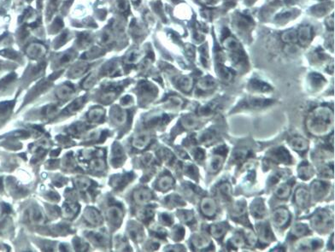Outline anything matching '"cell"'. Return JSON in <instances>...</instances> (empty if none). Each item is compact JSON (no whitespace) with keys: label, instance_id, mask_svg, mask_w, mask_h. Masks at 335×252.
<instances>
[{"label":"cell","instance_id":"cell-46","mask_svg":"<svg viewBox=\"0 0 335 252\" xmlns=\"http://www.w3.org/2000/svg\"><path fill=\"white\" fill-rule=\"evenodd\" d=\"M195 152V155H194V157H196L197 159H203V157H204V153H203V151L202 150H200V149H197V150H194Z\"/></svg>","mask_w":335,"mask_h":252},{"label":"cell","instance_id":"cell-35","mask_svg":"<svg viewBox=\"0 0 335 252\" xmlns=\"http://www.w3.org/2000/svg\"><path fill=\"white\" fill-rule=\"evenodd\" d=\"M245 239L240 234L234 236L233 239H231V245L234 246V248H239L244 245Z\"/></svg>","mask_w":335,"mask_h":252},{"label":"cell","instance_id":"cell-37","mask_svg":"<svg viewBox=\"0 0 335 252\" xmlns=\"http://www.w3.org/2000/svg\"><path fill=\"white\" fill-rule=\"evenodd\" d=\"M252 86L254 88L257 90V91H260V92H268V89H270L269 85L265 84L264 82H253L252 83Z\"/></svg>","mask_w":335,"mask_h":252},{"label":"cell","instance_id":"cell-33","mask_svg":"<svg viewBox=\"0 0 335 252\" xmlns=\"http://www.w3.org/2000/svg\"><path fill=\"white\" fill-rule=\"evenodd\" d=\"M30 218L32 219L33 222L40 223V222H42L44 221V215L42 214V212L40 211L39 210L34 209L30 212Z\"/></svg>","mask_w":335,"mask_h":252},{"label":"cell","instance_id":"cell-39","mask_svg":"<svg viewBox=\"0 0 335 252\" xmlns=\"http://www.w3.org/2000/svg\"><path fill=\"white\" fill-rule=\"evenodd\" d=\"M113 116L116 120L117 123H124L126 121V113L124 111H122L121 109L115 110L113 114Z\"/></svg>","mask_w":335,"mask_h":252},{"label":"cell","instance_id":"cell-45","mask_svg":"<svg viewBox=\"0 0 335 252\" xmlns=\"http://www.w3.org/2000/svg\"><path fill=\"white\" fill-rule=\"evenodd\" d=\"M141 214H142V219H146V220L151 218L153 215V211L150 210H143V211L141 212Z\"/></svg>","mask_w":335,"mask_h":252},{"label":"cell","instance_id":"cell-24","mask_svg":"<svg viewBox=\"0 0 335 252\" xmlns=\"http://www.w3.org/2000/svg\"><path fill=\"white\" fill-rule=\"evenodd\" d=\"M173 185H174V180L169 175H165V176L161 178L159 181H158V188L162 191L169 190V189L172 188Z\"/></svg>","mask_w":335,"mask_h":252},{"label":"cell","instance_id":"cell-21","mask_svg":"<svg viewBox=\"0 0 335 252\" xmlns=\"http://www.w3.org/2000/svg\"><path fill=\"white\" fill-rule=\"evenodd\" d=\"M298 174H299V176L303 180H309L310 178H312L313 176L314 170H313V168H312L311 165L303 164L298 168Z\"/></svg>","mask_w":335,"mask_h":252},{"label":"cell","instance_id":"cell-20","mask_svg":"<svg viewBox=\"0 0 335 252\" xmlns=\"http://www.w3.org/2000/svg\"><path fill=\"white\" fill-rule=\"evenodd\" d=\"M328 187L327 185L322 183L321 181H315L312 185V191L315 197L321 198L323 195L325 194Z\"/></svg>","mask_w":335,"mask_h":252},{"label":"cell","instance_id":"cell-22","mask_svg":"<svg viewBox=\"0 0 335 252\" xmlns=\"http://www.w3.org/2000/svg\"><path fill=\"white\" fill-rule=\"evenodd\" d=\"M216 85H217L216 82L214 81L213 79L210 78V77H205V78L201 79L200 82H198V86L201 90H203V91L213 89L216 86Z\"/></svg>","mask_w":335,"mask_h":252},{"label":"cell","instance_id":"cell-11","mask_svg":"<svg viewBox=\"0 0 335 252\" xmlns=\"http://www.w3.org/2000/svg\"><path fill=\"white\" fill-rule=\"evenodd\" d=\"M181 124L184 126V128L187 130L196 129L200 125V120L197 118L196 116L188 115L184 116L181 120Z\"/></svg>","mask_w":335,"mask_h":252},{"label":"cell","instance_id":"cell-30","mask_svg":"<svg viewBox=\"0 0 335 252\" xmlns=\"http://www.w3.org/2000/svg\"><path fill=\"white\" fill-rule=\"evenodd\" d=\"M248 153L249 152L246 150H237L234 152V156H233V161L234 163H238V164L242 163L247 157Z\"/></svg>","mask_w":335,"mask_h":252},{"label":"cell","instance_id":"cell-12","mask_svg":"<svg viewBox=\"0 0 335 252\" xmlns=\"http://www.w3.org/2000/svg\"><path fill=\"white\" fill-rule=\"evenodd\" d=\"M271 157L273 160L276 161L278 163H286L288 164L291 160V157L287 150L283 148H279L277 150H274V152L271 154Z\"/></svg>","mask_w":335,"mask_h":252},{"label":"cell","instance_id":"cell-15","mask_svg":"<svg viewBox=\"0 0 335 252\" xmlns=\"http://www.w3.org/2000/svg\"><path fill=\"white\" fill-rule=\"evenodd\" d=\"M291 186L283 183V184L279 185L277 188H275L274 193L276 195V197L280 199H287V198H289V196L291 194Z\"/></svg>","mask_w":335,"mask_h":252},{"label":"cell","instance_id":"cell-1","mask_svg":"<svg viewBox=\"0 0 335 252\" xmlns=\"http://www.w3.org/2000/svg\"><path fill=\"white\" fill-rule=\"evenodd\" d=\"M306 127L314 136L329 134L334 128V111L327 106L315 108L306 119Z\"/></svg>","mask_w":335,"mask_h":252},{"label":"cell","instance_id":"cell-25","mask_svg":"<svg viewBox=\"0 0 335 252\" xmlns=\"http://www.w3.org/2000/svg\"><path fill=\"white\" fill-rule=\"evenodd\" d=\"M268 101L266 99H257V98H253V99H249L246 101L247 105L250 106L251 108H261L264 106L267 105Z\"/></svg>","mask_w":335,"mask_h":252},{"label":"cell","instance_id":"cell-29","mask_svg":"<svg viewBox=\"0 0 335 252\" xmlns=\"http://www.w3.org/2000/svg\"><path fill=\"white\" fill-rule=\"evenodd\" d=\"M73 89L68 86V85H63L61 88L58 89V98L60 99H66V98H68L69 96H71L72 93H73Z\"/></svg>","mask_w":335,"mask_h":252},{"label":"cell","instance_id":"cell-43","mask_svg":"<svg viewBox=\"0 0 335 252\" xmlns=\"http://www.w3.org/2000/svg\"><path fill=\"white\" fill-rule=\"evenodd\" d=\"M287 52L288 54H295L297 51H298V48L294 45V44H288L287 46Z\"/></svg>","mask_w":335,"mask_h":252},{"label":"cell","instance_id":"cell-34","mask_svg":"<svg viewBox=\"0 0 335 252\" xmlns=\"http://www.w3.org/2000/svg\"><path fill=\"white\" fill-rule=\"evenodd\" d=\"M245 236H246V239L247 240V243L249 245L254 246L257 243V235L251 230H246V233H245Z\"/></svg>","mask_w":335,"mask_h":252},{"label":"cell","instance_id":"cell-13","mask_svg":"<svg viewBox=\"0 0 335 252\" xmlns=\"http://www.w3.org/2000/svg\"><path fill=\"white\" fill-rule=\"evenodd\" d=\"M223 164V157L220 154H217L213 157H211L209 164H208V169L210 173H217L220 170Z\"/></svg>","mask_w":335,"mask_h":252},{"label":"cell","instance_id":"cell-5","mask_svg":"<svg viewBox=\"0 0 335 252\" xmlns=\"http://www.w3.org/2000/svg\"><path fill=\"white\" fill-rule=\"evenodd\" d=\"M310 192L305 188H299L295 191L294 200L296 205L300 208H305L308 206L310 202Z\"/></svg>","mask_w":335,"mask_h":252},{"label":"cell","instance_id":"cell-28","mask_svg":"<svg viewBox=\"0 0 335 252\" xmlns=\"http://www.w3.org/2000/svg\"><path fill=\"white\" fill-rule=\"evenodd\" d=\"M246 210V208L245 202H237L234 205V209H233V215L239 217V216L244 215Z\"/></svg>","mask_w":335,"mask_h":252},{"label":"cell","instance_id":"cell-9","mask_svg":"<svg viewBox=\"0 0 335 252\" xmlns=\"http://www.w3.org/2000/svg\"><path fill=\"white\" fill-rule=\"evenodd\" d=\"M227 229H228V227L226 223L220 222V223H216V224L210 226V232L214 238L221 239L226 233Z\"/></svg>","mask_w":335,"mask_h":252},{"label":"cell","instance_id":"cell-6","mask_svg":"<svg viewBox=\"0 0 335 252\" xmlns=\"http://www.w3.org/2000/svg\"><path fill=\"white\" fill-rule=\"evenodd\" d=\"M289 144L291 146V148L293 150L302 152V151H305L309 148L308 140L305 139L304 137L295 136L291 138V140H289Z\"/></svg>","mask_w":335,"mask_h":252},{"label":"cell","instance_id":"cell-26","mask_svg":"<svg viewBox=\"0 0 335 252\" xmlns=\"http://www.w3.org/2000/svg\"><path fill=\"white\" fill-rule=\"evenodd\" d=\"M259 232H260V237L264 241L267 240H271L273 238L272 235V232H271L270 228L268 225H262L259 229Z\"/></svg>","mask_w":335,"mask_h":252},{"label":"cell","instance_id":"cell-32","mask_svg":"<svg viewBox=\"0 0 335 252\" xmlns=\"http://www.w3.org/2000/svg\"><path fill=\"white\" fill-rule=\"evenodd\" d=\"M216 108V105L214 103H210L206 105L202 106L199 110L200 116H208L212 113L214 109Z\"/></svg>","mask_w":335,"mask_h":252},{"label":"cell","instance_id":"cell-23","mask_svg":"<svg viewBox=\"0 0 335 252\" xmlns=\"http://www.w3.org/2000/svg\"><path fill=\"white\" fill-rule=\"evenodd\" d=\"M108 217L112 222L117 223L121 221L122 217V212L120 209L113 206L112 208L109 209Z\"/></svg>","mask_w":335,"mask_h":252},{"label":"cell","instance_id":"cell-38","mask_svg":"<svg viewBox=\"0 0 335 252\" xmlns=\"http://www.w3.org/2000/svg\"><path fill=\"white\" fill-rule=\"evenodd\" d=\"M88 219L92 224H98L99 222H101V218H100L98 213L96 211H92V210L88 213Z\"/></svg>","mask_w":335,"mask_h":252},{"label":"cell","instance_id":"cell-10","mask_svg":"<svg viewBox=\"0 0 335 252\" xmlns=\"http://www.w3.org/2000/svg\"><path fill=\"white\" fill-rule=\"evenodd\" d=\"M251 213L257 218H262L266 215V209L262 199H257L251 205Z\"/></svg>","mask_w":335,"mask_h":252},{"label":"cell","instance_id":"cell-31","mask_svg":"<svg viewBox=\"0 0 335 252\" xmlns=\"http://www.w3.org/2000/svg\"><path fill=\"white\" fill-rule=\"evenodd\" d=\"M45 48L41 44H34L31 46L30 54L33 58H39L41 55L44 54Z\"/></svg>","mask_w":335,"mask_h":252},{"label":"cell","instance_id":"cell-3","mask_svg":"<svg viewBox=\"0 0 335 252\" xmlns=\"http://www.w3.org/2000/svg\"><path fill=\"white\" fill-rule=\"evenodd\" d=\"M291 215L287 209L284 207L278 208L273 212L272 215V220L274 222V225L278 228H284L290 222Z\"/></svg>","mask_w":335,"mask_h":252},{"label":"cell","instance_id":"cell-27","mask_svg":"<svg viewBox=\"0 0 335 252\" xmlns=\"http://www.w3.org/2000/svg\"><path fill=\"white\" fill-rule=\"evenodd\" d=\"M309 231V229L304 224H297L294 228L292 229V234L296 236V237H301V236L307 234Z\"/></svg>","mask_w":335,"mask_h":252},{"label":"cell","instance_id":"cell-41","mask_svg":"<svg viewBox=\"0 0 335 252\" xmlns=\"http://www.w3.org/2000/svg\"><path fill=\"white\" fill-rule=\"evenodd\" d=\"M88 67V66L87 64L78 65L76 68L73 69L72 75H75V76H76V75H82V74L87 70Z\"/></svg>","mask_w":335,"mask_h":252},{"label":"cell","instance_id":"cell-19","mask_svg":"<svg viewBox=\"0 0 335 252\" xmlns=\"http://www.w3.org/2000/svg\"><path fill=\"white\" fill-rule=\"evenodd\" d=\"M178 86L182 91L189 92L193 88V79L188 76H182L178 80Z\"/></svg>","mask_w":335,"mask_h":252},{"label":"cell","instance_id":"cell-44","mask_svg":"<svg viewBox=\"0 0 335 252\" xmlns=\"http://www.w3.org/2000/svg\"><path fill=\"white\" fill-rule=\"evenodd\" d=\"M92 166L96 168V169H101L104 168V163L102 160H95L92 162Z\"/></svg>","mask_w":335,"mask_h":252},{"label":"cell","instance_id":"cell-16","mask_svg":"<svg viewBox=\"0 0 335 252\" xmlns=\"http://www.w3.org/2000/svg\"><path fill=\"white\" fill-rule=\"evenodd\" d=\"M150 141H151V137L148 134L142 133V134H139V136L136 137L135 139L134 140L133 144L137 149L142 150L148 146Z\"/></svg>","mask_w":335,"mask_h":252},{"label":"cell","instance_id":"cell-8","mask_svg":"<svg viewBox=\"0 0 335 252\" xmlns=\"http://www.w3.org/2000/svg\"><path fill=\"white\" fill-rule=\"evenodd\" d=\"M312 39V30L308 26L300 27L298 33V41L303 46H305L311 42Z\"/></svg>","mask_w":335,"mask_h":252},{"label":"cell","instance_id":"cell-2","mask_svg":"<svg viewBox=\"0 0 335 252\" xmlns=\"http://www.w3.org/2000/svg\"><path fill=\"white\" fill-rule=\"evenodd\" d=\"M312 225L317 230H326L333 226V217L325 210H319L312 219Z\"/></svg>","mask_w":335,"mask_h":252},{"label":"cell","instance_id":"cell-7","mask_svg":"<svg viewBox=\"0 0 335 252\" xmlns=\"http://www.w3.org/2000/svg\"><path fill=\"white\" fill-rule=\"evenodd\" d=\"M192 244H193V247L197 250V251H203V250H206L211 246L209 239L202 234H196L193 237L192 239Z\"/></svg>","mask_w":335,"mask_h":252},{"label":"cell","instance_id":"cell-42","mask_svg":"<svg viewBox=\"0 0 335 252\" xmlns=\"http://www.w3.org/2000/svg\"><path fill=\"white\" fill-rule=\"evenodd\" d=\"M76 185H77L78 188H81V189H86V188H88V187H89L90 181L87 180V179H85V178H81V179H78V180L76 181Z\"/></svg>","mask_w":335,"mask_h":252},{"label":"cell","instance_id":"cell-18","mask_svg":"<svg viewBox=\"0 0 335 252\" xmlns=\"http://www.w3.org/2000/svg\"><path fill=\"white\" fill-rule=\"evenodd\" d=\"M281 40L289 44H294L298 41V33L294 29L286 31L281 35Z\"/></svg>","mask_w":335,"mask_h":252},{"label":"cell","instance_id":"cell-36","mask_svg":"<svg viewBox=\"0 0 335 252\" xmlns=\"http://www.w3.org/2000/svg\"><path fill=\"white\" fill-rule=\"evenodd\" d=\"M179 216L183 222H186V223H190V222H193V220H194L193 213L191 211L179 212Z\"/></svg>","mask_w":335,"mask_h":252},{"label":"cell","instance_id":"cell-17","mask_svg":"<svg viewBox=\"0 0 335 252\" xmlns=\"http://www.w3.org/2000/svg\"><path fill=\"white\" fill-rule=\"evenodd\" d=\"M218 194L221 198L225 200H229L232 196V188L229 183L224 182L218 188Z\"/></svg>","mask_w":335,"mask_h":252},{"label":"cell","instance_id":"cell-4","mask_svg":"<svg viewBox=\"0 0 335 252\" xmlns=\"http://www.w3.org/2000/svg\"><path fill=\"white\" fill-rule=\"evenodd\" d=\"M200 209L203 215L206 217L211 218L217 215V205L213 198H204L200 204Z\"/></svg>","mask_w":335,"mask_h":252},{"label":"cell","instance_id":"cell-40","mask_svg":"<svg viewBox=\"0 0 335 252\" xmlns=\"http://www.w3.org/2000/svg\"><path fill=\"white\" fill-rule=\"evenodd\" d=\"M104 115V111L102 109H94L89 114L90 119L93 120V121H98L99 118H101V116Z\"/></svg>","mask_w":335,"mask_h":252},{"label":"cell","instance_id":"cell-14","mask_svg":"<svg viewBox=\"0 0 335 252\" xmlns=\"http://www.w3.org/2000/svg\"><path fill=\"white\" fill-rule=\"evenodd\" d=\"M134 198L138 204H145L152 199L153 194L147 189H139V191H135Z\"/></svg>","mask_w":335,"mask_h":252}]
</instances>
